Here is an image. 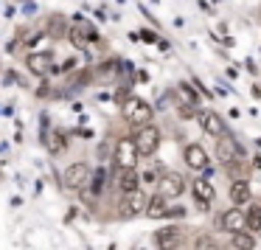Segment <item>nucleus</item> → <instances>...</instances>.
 <instances>
[{"mask_svg":"<svg viewBox=\"0 0 261 250\" xmlns=\"http://www.w3.org/2000/svg\"><path fill=\"white\" fill-rule=\"evenodd\" d=\"M216 228H219V231H227V233L244 231V228H247V216H244L239 208H227L225 214H219V219H216Z\"/></svg>","mask_w":261,"mask_h":250,"instance_id":"9d476101","label":"nucleus"},{"mask_svg":"<svg viewBox=\"0 0 261 250\" xmlns=\"http://www.w3.org/2000/svg\"><path fill=\"white\" fill-rule=\"evenodd\" d=\"M214 152H216V160H219V163H233V160H239L244 155V149L236 143V138H230L225 132V135L216 138V149H214Z\"/></svg>","mask_w":261,"mask_h":250,"instance_id":"0eeeda50","label":"nucleus"},{"mask_svg":"<svg viewBox=\"0 0 261 250\" xmlns=\"http://www.w3.org/2000/svg\"><path fill=\"white\" fill-rule=\"evenodd\" d=\"M121 113H124V118L129 121V124L143 127V124H149V121H152L154 110L149 107V102H143V98L132 96V98H126V102L121 104Z\"/></svg>","mask_w":261,"mask_h":250,"instance_id":"f257e3e1","label":"nucleus"},{"mask_svg":"<svg viewBox=\"0 0 261 250\" xmlns=\"http://www.w3.org/2000/svg\"><path fill=\"white\" fill-rule=\"evenodd\" d=\"M141 40L143 42H158V34H154V31H149V29H143L141 31Z\"/></svg>","mask_w":261,"mask_h":250,"instance_id":"5701e85b","label":"nucleus"},{"mask_svg":"<svg viewBox=\"0 0 261 250\" xmlns=\"http://www.w3.org/2000/svg\"><path fill=\"white\" fill-rule=\"evenodd\" d=\"M138 158H141V152H138L135 138H121L115 143V169H135Z\"/></svg>","mask_w":261,"mask_h":250,"instance_id":"20e7f679","label":"nucleus"},{"mask_svg":"<svg viewBox=\"0 0 261 250\" xmlns=\"http://www.w3.org/2000/svg\"><path fill=\"white\" fill-rule=\"evenodd\" d=\"M146 205H149V197L141 188H135V191L124 194V199H121V205H118V216L121 219H132V216H138V214H146Z\"/></svg>","mask_w":261,"mask_h":250,"instance_id":"7ed1b4c3","label":"nucleus"},{"mask_svg":"<svg viewBox=\"0 0 261 250\" xmlns=\"http://www.w3.org/2000/svg\"><path fill=\"white\" fill-rule=\"evenodd\" d=\"M191 191H194V197H197L199 208L208 211L211 203H214V197H216V191H214V186L208 183V177H197V180H194V186H191Z\"/></svg>","mask_w":261,"mask_h":250,"instance_id":"f8f14e48","label":"nucleus"},{"mask_svg":"<svg viewBox=\"0 0 261 250\" xmlns=\"http://www.w3.org/2000/svg\"><path fill=\"white\" fill-rule=\"evenodd\" d=\"M180 96L186 98L188 104H194V107H197V104H199V96H197V93L191 90V85H186V82H182V85H180Z\"/></svg>","mask_w":261,"mask_h":250,"instance_id":"412c9836","label":"nucleus"},{"mask_svg":"<svg viewBox=\"0 0 261 250\" xmlns=\"http://www.w3.org/2000/svg\"><path fill=\"white\" fill-rule=\"evenodd\" d=\"M182 188H186V180H182V174H177V171H163L158 180V191L163 194V197L169 199H177L182 194Z\"/></svg>","mask_w":261,"mask_h":250,"instance_id":"1a4fd4ad","label":"nucleus"},{"mask_svg":"<svg viewBox=\"0 0 261 250\" xmlns=\"http://www.w3.org/2000/svg\"><path fill=\"white\" fill-rule=\"evenodd\" d=\"M54 59H51V54H29V59H25V65H29V70L31 73H37V76H45V73H51L54 70Z\"/></svg>","mask_w":261,"mask_h":250,"instance_id":"ddd939ff","label":"nucleus"},{"mask_svg":"<svg viewBox=\"0 0 261 250\" xmlns=\"http://www.w3.org/2000/svg\"><path fill=\"white\" fill-rule=\"evenodd\" d=\"M115 186H118L124 194H129V191H135V188L141 186V174H138L135 169H118V177H115Z\"/></svg>","mask_w":261,"mask_h":250,"instance_id":"2eb2a0df","label":"nucleus"},{"mask_svg":"<svg viewBox=\"0 0 261 250\" xmlns=\"http://www.w3.org/2000/svg\"><path fill=\"white\" fill-rule=\"evenodd\" d=\"M194 250H219V244H216L214 236H199L194 242Z\"/></svg>","mask_w":261,"mask_h":250,"instance_id":"aec40b11","label":"nucleus"},{"mask_svg":"<svg viewBox=\"0 0 261 250\" xmlns=\"http://www.w3.org/2000/svg\"><path fill=\"white\" fill-rule=\"evenodd\" d=\"M230 244H233L236 250H253V247H255L253 231H250V228H244V231H236V233H230Z\"/></svg>","mask_w":261,"mask_h":250,"instance_id":"a211bd4d","label":"nucleus"},{"mask_svg":"<svg viewBox=\"0 0 261 250\" xmlns=\"http://www.w3.org/2000/svg\"><path fill=\"white\" fill-rule=\"evenodd\" d=\"M135 143H138L141 158H152V155L158 152V146H160V130L152 124V121H149V124H143V127H138Z\"/></svg>","mask_w":261,"mask_h":250,"instance_id":"f03ea898","label":"nucleus"},{"mask_svg":"<svg viewBox=\"0 0 261 250\" xmlns=\"http://www.w3.org/2000/svg\"><path fill=\"white\" fill-rule=\"evenodd\" d=\"M255 166H258V169H261V158H255Z\"/></svg>","mask_w":261,"mask_h":250,"instance_id":"393cba45","label":"nucleus"},{"mask_svg":"<svg viewBox=\"0 0 261 250\" xmlns=\"http://www.w3.org/2000/svg\"><path fill=\"white\" fill-rule=\"evenodd\" d=\"M90 166L87 163H70L65 169V177H62V186L65 188H73V191H82V188L90 183Z\"/></svg>","mask_w":261,"mask_h":250,"instance_id":"39448f33","label":"nucleus"},{"mask_svg":"<svg viewBox=\"0 0 261 250\" xmlns=\"http://www.w3.org/2000/svg\"><path fill=\"white\" fill-rule=\"evenodd\" d=\"M182 160H186L188 169L202 171L205 166H208V152H205L202 143H186V149H182Z\"/></svg>","mask_w":261,"mask_h":250,"instance_id":"9b49d317","label":"nucleus"},{"mask_svg":"<svg viewBox=\"0 0 261 250\" xmlns=\"http://www.w3.org/2000/svg\"><path fill=\"white\" fill-rule=\"evenodd\" d=\"M250 197H253V194H250V183L247 180H233L230 183V203L233 205H244Z\"/></svg>","mask_w":261,"mask_h":250,"instance_id":"f3484780","label":"nucleus"},{"mask_svg":"<svg viewBox=\"0 0 261 250\" xmlns=\"http://www.w3.org/2000/svg\"><path fill=\"white\" fill-rule=\"evenodd\" d=\"M42 143H45V149L51 155H62L68 149V141H65V135L59 130H45L42 132Z\"/></svg>","mask_w":261,"mask_h":250,"instance_id":"4468645a","label":"nucleus"},{"mask_svg":"<svg viewBox=\"0 0 261 250\" xmlns=\"http://www.w3.org/2000/svg\"><path fill=\"white\" fill-rule=\"evenodd\" d=\"M227 166V171H233V177L236 180H244V174H247V166H242L239 160H233V163H225Z\"/></svg>","mask_w":261,"mask_h":250,"instance_id":"4be33fe9","label":"nucleus"},{"mask_svg":"<svg viewBox=\"0 0 261 250\" xmlns=\"http://www.w3.org/2000/svg\"><path fill=\"white\" fill-rule=\"evenodd\" d=\"M146 214L152 216V219H160V216L169 214V197H163V194H152L149 197V205H146Z\"/></svg>","mask_w":261,"mask_h":250,"instance_id":"dca6fc26","label":"nucleus"},{"mask_svg":"<svg viewBox=\"0 0 261 250\" xmlns=\"http://www.w3.org/2000/svg\"><path fill=\"white\" fill-rule=\"evenodd\" d=\"M182 242H186V233L177 225H169L154 233V247L158 250H182Z\"/></svg>","mask_w":261,"mask_h":250,"instance_id":"423d86ee","label":"nucleus"},{"mask_svg":"<svg viewBox=\"0 0 261 250\" xmlns=\"http://www.w3.org/2000/svg\"><path fill=\"white\" fill-rule=\"evenodd\" d=\"M244 216H247V228H250V231H253V233L261 231V205H250Z\"/></svg>","mask_w":261,"mask_h":250,"instance_id":"6ab92c4d","label":"nucleus"},{"mask_svg":"<svg viewBox=\"0 0 261 250\" xmlns=\"http://www.w3.org/2000/svg\"><path fill=\"white\" fill-rule=\"evenodd\" d=\"M143 180H146V183H158L160 177H158V171H154V169H149V171H143Z\"/></svg>","mask_w":261,"mask_h":250,"instance_id":"b1692460","label":"nucleus"},{"mask_svg":"<svg viewBox=\"0 0 261 250\" xmlns=\"http://www.w3.org/2000/svg\"><path fill=\"white\" fill-rule=\"evenodd\" d=\"M197 121H199V127H202V132H208V135H214V138H219L227 132L225 118H222L219 113H214V110H199Z\"/></svg>","mask_w":261,"mask_h":250,"instance_id":"6e6552de","label":"nucleus"}]
</instances>
